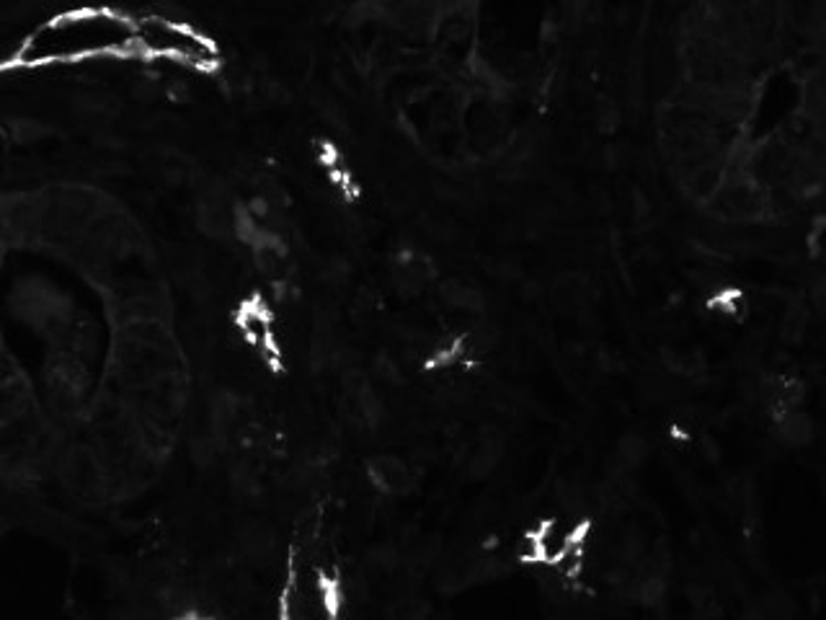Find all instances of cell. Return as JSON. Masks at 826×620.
<instances>
[{
	"instance_id": "obj_10",
	"label": "cell",
	"mask_w": 826,
	"mask_h": 620,
	"mask_svg": "<svg viewBox=\"0 0 826 620\" xmlns=\"http://www.w3.org/2000/svg\"><path fill=\"white\" fill-rule=\"evenodd\" d=\"M47 135V129L41 127L40 122H29V120H23V122L13 124V137L19 140V143H29V140H40Z\"/></svg>"
},
{
	"instance_id": "obj_7",
	"label": "cell",
	"mask_w": 826,
	"mask_h": 620,
	"mask_svg": "<svg viewBox=\"0 0 826 620\" xmlns=\"http://www.w3.org/2000/svg\"><path fill=\"white\" fill-rule=\"evenodd\" d=\"M341 409L351 424L359 430H372L382 416L380 395L374 393L365 375H347L341 385Z\"/></svg>"
},
{
	"instance_id": "obj_4",
	"label": "cell",
	"mask_w": 826,
	"mask_h": 620,
	"mask_svg": "<svg viewBox=\"0 0 826 620\" xmlns=\"http://www.w3.org/2000/svg\"><path fill=\"white\" fill-rule=\"evenodd\" d=\"M41 233V191L13 194L0 202V241L3 246L40 244Z\"/></svg>"
},
{
	"instance_id": "obj_3",
	"label": "cell",
	"mask_w": 826,
	"mask_h": 620,
	"mask_svg": "<svg viewBox=\"0 0 826 620\" xmlns=\"http://www.w3.org/2000/svg\"><path fill=\"white\" fill-rule=\"evenodd\" d=\"M57 453L55 421L37 403L0 424V474L26 475Z\"/></svg>"
},
{
	"instance_id": "obj_8",
	"label": "cell",
	"mask_w": 826,
	"mask_h": 620,
	"mask_svg": "<svg viewBox=\"0 0 826 620\" xmlns=\"http://www.w3.org/2000/svg\"><path fill=\"white\" fill-rule=\"evenodd\" d=\"M501 455H504V439H501V434H475L473 439L468 442L465 453H462V468L470 475L483 478V475L491 474L496 465L501 463Z\"/></svg>"
},
{
	"instance_id": "obj_2",
	"label": "cell",
	"mask_w": 826,
	"mask_h": 620,
	"mask_svg": "<svg viewBox=\"0 0 826 620\" xmlns=\"http://www.w3.org/2000/svg\"><path fill=\"white\" fill-rule=\"evenodd\" d=\"M137 52L155 60H168L191 70H215L223 52L220 44L186 21L147 16L137 21Z\"/></svg>"
},
{
	"instance_id": "obj_6",
	"label": "cell",
	"mask_w": 826,
	"mask_h": 620,
	"mask_svg": "<svg viewBox=\"0 0 826 620\" xmlns=\"http://www.w3.org/2000/svg\"><path fill=\"white\" fill-rule=\"evenodd\" d=\"M367 475L370 483L382 496H409L416 489V471L413 465L392 453H377L367 460Z\"/></svg>"
},
{
	"instance_id": "obj_9",
	"label": "cell",
	"mask_w": 826,
	"mask_h": 620,
	"mask_svg": "<svg viewBox=\"0 0 826 620\" xmlns=\"http://www.w3.org/2000/svg\"><path fill=\"white\" fill-rule=\"evenodd\" d=\"M29 403H34V395L29 391L26 380H21L19 375H8L0 380V424L23 412Z\"/></svg>"
},
{
	"instance_id": "obj_5",
	"label": "cell",
	"mask_w": 826,
	"mask_h": 620,
	"mask_svg": "<svg viewBox=\"0 0 826 620\" xmlns=\"http://www.w3.org/2000/svg\"><path fill=\"white\" fill-rule=\"evenodd\" d=\"M391 282L400 297H418L436 282V267L429 253L418 248H403L392 256Z\"/></svg>"
},
{
	"instance_id": "obj_1",
	"label": "cell",
	"mask_w": 826,
	"mask_h": 620,
	"mask_svg": "<svg viewBox=\"0 0 826 620\" xmlns=\"http://www.w3.org/2000/svg\"><path fill=\"white\" fill-rule=\"evenodd\" d=\"M137 52V21L111 8H75L41 21L23 40L16 62L26 67L122 58Z\"/></svg>"
}]
</instances>
